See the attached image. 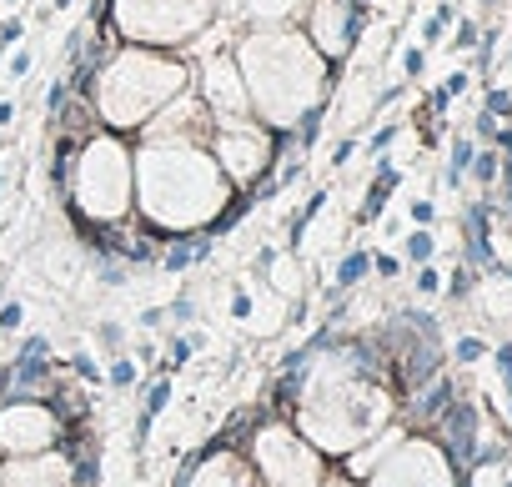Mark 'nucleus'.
Masks as SVG:
<instances>
[{
  "label": "nucleus",
  "mask_w": 512,
  "mask_h": 487,
  "mask_svg": "<svg viewBox=\"0 0 512 487\" xmlns=\"http://www.w3.org/2000/svg\"><path fill=\"white\" fill-rule=\"evenodd\" d=\"M136 166V216L156 236L206 231L231 206V181L221 176L206 141L191 136H151L131 151Z\"/></svg>",
  "instance_id": "f257e3e1"
},
{
  "label": "nucleus",
  "mask_w": 512,
  "mask_h": 487,
  "mask_svg": "<svg viewBox=\"0 0 512 487\" xmlns=\"http://www.w3.org/2000/svg\"><path fill=\"white\" fill-rule=\"evenodd\" d=\"M251 111L272 131H297L312 111H322V86H327V56L302 41L292 26L287 31H251L231 46Z\"/></svg>",
  "instance_id": "f03ea898"
},
{
  "label": "nucleus",
  "mask_w": 512,
  "mask_h": 487,
  "mask_svg": "<svg viewBox=\"0 0 512 487\" xmlns=\"http://www.w3.org/2000/svg\"><path fill=\"white\" fill-rule=\"evenodd\" d=\"M191 86V71L156 51V46H121L106 51V61L91 76V111L101 116L106 131H141L171 96Z\"/></svg>",
  "instance_id": "7ed1b4c3"
},
{
  "label": "nucleus",
  "mask_w": 512,
  "mask_h": 487,
  "mask_svg": "<svg viewBox=\"0 0 512 487\" xmlns=\"http://www.w3.org/2000/svg\"><path fill=\"white\" fill-rule=\"evenodd\" d=\"M66 196L81 226L91 231L116 226L136 211V166H131V146L121 141V131H91L86 141H76Z\"/></svg>",
  "instance_id": "20e7f679"
},
{
  "label": "nucleus",
  "mask_w": 512,
  "mask_h": 487,
  "mask_svg": "<svg viewBox=\"0 0 512 487\" xmlns=\"http://www.w3.org/2000/svg\"><path fill=\"white\" fill-rule=\"evenodd\" d=\"M216 16V0H111V31L131 46H186Z\"/></svg>",
  "instance_id": "39448f33"
},
{
  "label": "nucleus",
  "mask_w": 512,
  "mask_h": 487,
  "mask_svg": "<svg viewBox=\"0 0 512 487\" xmlns=\"http://www.w3.org/2000/svg\"><path fill=\"white\" fill-rule=\"evenodd\" d=\"M246 462L262 487H322V452L282 417H262L246 432Z\"/></svg>",
  "instance_id": "423d86ee"
},
{
  "label": "nucleus",
  "mask_w": 512,
  "mask_h": 487,
  "mask_svg": "<svg viewBox=\"0 0 512 487\" xmlns=\"http://www.w3.org/2000/svg\"><path fill=\"white\" fill-rule=\"evenodd\" d=\"M277 146H282V131L262 126L256 116H241V121H211V136H206V151L216 156L221 176L231 186H251L262 181L277 161Z\"/></svg>",
  "instance_id": "0eeeda50"
},
{
  "label": "nucleus",
  "mask_w": 512,
  "mask_h": 487,
  "mask_svg": "<svg viewBox=\"0 0 512 487\" xmlns=\"http://www.w3.org/2000/svg\"><path fill=\"white\" fill-rule=\"evenodd\" d=\"M71 432H66V417L51 397H11L0 402V457H21V452H46V447H61Z\"/></svg>",
  "instance_id": "6e6552de"
},
{
  "label": "nucleus",
  "mask_w": 512,
  "mask_h": 487,
  "mask_svg": "<svg viewBox=\"0 0 512 487\" xmlns=\"http://www.w3.org/2000/svg\"><path fill=\"white\" fill-rule=\"evenodd\" d=\"M196 96L211 111V121H241V116H251V96H246V81H241V66H236L231 51H211L201 61Z\"/></svg>",
  "instance_id": "1a4fd4ad"
},
{
  "label": "nucleus",
  "mask_w": 512,
  "mask_h": 487,
  "mask_svg": "<svg viewBox=\"0 0 512 487\" xmlns=\"http://www.w3.org/2000/svg\"><path fill=\"white\" fill-rule=\"evenodd\" d=\"M0 487H81L76 482V452L46 447V452L0 457Z\"/></svg>",
  "instance_id": "9d476101"
},
{
  "label": "nucleus",
  "mask_w": 512,
  "mask_h": 487,
  "mask_svg": "<svg viewBox=\"0 0 512 487\" xmlns=\"http://www.w3.org/2000/svg\"><path fill=\"white\" fill-rule=\"evenodd\" d=\"M176 487H262V477L251 472L246 452L231 447V442H211L186 472Z\"/></svg>",
  "instance_id": "9b49d317"
},
{
  "label": "nucleus",
  "mask_w": 512,
  "mask_h": 487,
  "mask_svg": "<svg viewBox=\"0 0 512 487\" xmlns=\"http://www.w3.org/2000/svg\"><path fill=\"white\" fill-rule=\"evenodd\" d=\"M307 41L322 56H347L352 36H357V0H307Z\"/></svg>",
  "instance_id": "f8f14e48"
},
{
  "label": "nucleus",
  "mask_w": 512,
  "mask_h": 487,
  "mask_svg": "<svg viewBox=\"0 0 512 487\" xmlns=\"http://www.w3.org/2000/svg\"><path fill=\"white\" fill-rule=\"evenodd\" d=\"M236 11H241L246 26H256V31H287V26L307 11V0H241Z\"/></svg>",
  "instance_id": "ddd939ff"
},
{
  "label": "nucleus",
  "mask_w": 512,
  "mask_h": 487,
  "mask_svg": "<svg viewBox=\"0 0 512 487\" xmlns=\"http://www.w3.org/2000/svg\"><path fill=\"white\" fill-rule=\"evenodd\" d=\"M206 257H211V236H201V231L166 236V247L156 252V262H161L166 272H186V267H196V262H206Z\"/></svg>",
  "instance_id": "4468645a"
},
{
  "label": "nucleus",
  "mask_w": 512,
  "mask_h": 487,
  "mask_svg": "<svg viewBox=\"0 0 512 487\" xmlns=\"http://www.w3.org/2000/svg\"><path fill=\"white\" fill-rule=\"evenodd\" d=\"M447 442H452V452L462 462L477 457V417H472L467 402H447Z\"/></svg>",
  "instance_id": "2eb2a0df"
},
{
  "label": "nucleus",
  "mask_w": 512,
  "mask_h": 487,
  "mask_svg": "<svg viewBox=\"0 0 512 487\" xmlns=\"http://www.w3.org/2000/svg\"><path fill=\"white\" fill-rule=\"evenodd\" d=\"M136 377H141V362H136L131 352H116V357H111V367H106V382H111L116 392H126Z\"/></svg>",
  "instance_id": "dca6fc26"
},
{
  "label": "nucleus",
  "mask_w": 512,
  "mask_h": 487,
  "mask_svg": "<svg viewBox=\"0 0 512 487\" xmlns=\"http://www.w3.org/2000/svg\"><path fill=\"white\" fill-rule=\"evenodd\" d=\"M367 272H372V257H367V252H347V257H342V267H337V287L347 292V287H357Z\"/></svg>",
  "instance_id": "f3484780"
},
{
  "label": "nucleus",
  "mask_w": 512,
  "mask_h": 487,
  "mask_svg": "<svg viewBox=\"0 0 512 487\" xmlns=\"http://www.w3.org/2000/svg\"><path fill=\"white\" fill-rule=\"evenodd\" d=\"M171 392H176V387H171V377H156V382L146 387V397H141V412H146V417L166 412V407H171Z\"/></svg>",
  "instance_id": "a211bd4d"
},
{
  "label": "nucleus",
  "mask_w": 512,
  "mask_h": 487,
  "mask_svg": "<svg viewBox=\"0 0 512 487\" xmlns=\"http://www.w3.org/2000/svg\"><path fill=\"white\" fill-rule=\"evenodd\" d=\"M251 312H256L251 287H246V282H236V287H231V317H236V322H251Z\"/></svg>",
  "instance_id": "6ab92c4d"
},
{
  "label": "nucleus",
  "mask_w": 512,
  "mask_h": 487,
  "mask_svg": "<svg viewBox=\"0 0 512 487\" xmlns=\"http://www.w3.org/2000/svg\"><path fill=\"white\" fill-rule=\"evenodd\" d=\"M21 327H26V307L6 302V307H0V332H21Z\"/></svg>",
  "instance_id": "aec40b11"
},
{
  "label": "nucleus",
  "mask_w": 512,
  "mask_h": 487,
  "mask_svg": "<svg viewBox=\"0 0 512 487\" xmlns=\"http://www.w3.org/2000/svg\"><path fill=\"white\" fill-rule=\"evenodd\" d=\"M407 257H412V262H427V257H432V236H427V231H412V236H407Z\"/></svg>",
  "instance_id": "412c9836"
},
{
  "label": "nucleus",
  "mask_w": 512,
  "mask_h": 487,
  "mask_svg": "<svg viewBox=\"0 0 512 487\" xmlns=\"http://www.w3.org/2000/svg\"><path fill=\"white\" fill-rule=\"evenodd\" d=\"M96 337H101V347H106L111 357H116V352H121V342H126V332H121L116 322H101V327H96Z\"/></svg>",
  "instance_id": "4be33fe9"
},
{
  "label": "nucleus",
  "mask_w": 512,
  "mask_h": 487,
  "mask_svg": "<svg viewBox=\"0 0 512 487\" xmlns=\"http://www.w3.org/2000/svg\"><path fill=\"white\" fill-rule=\"evenodd\" d=\"M71 367H76V377H81L86 387H96V382H101V372H96V362H91L86 352H76V362H71Z\"/></svg>",
  "instance_id": "5701e85b"
},
{
  "label": "nucleus",
  "mask_w": 512,
  "mask_h": 487,
  "mask_svg": "<svg viewBox=\"0 0 512 487\" xmlns=\"http://www.w3.org/2000/svg\"><path fill=\"white\" fill-rule=\"evenodd\" d=\"M482 352H487V347H482L477 337H462V342H457V362H477Z\"/></svg>",
  "instance_id": "b1692460"
},
{
  "label": "nucleus",
  "mask_w": 512,
  "mask_h": 487,
  "mask_svg": "<svg viewBox=\"0 0 512 487\" xmlns=\"http://www.w3.org/2000/svg\"><path fill=\"white\" fill-rule=\"evenodd\" d=\"M21 31H26V21H16V16H11L6 26H0V51H6V46H16V41H21Z\"/></svg>",
  "instance_id": "393cba45"
},
{
  "label": "nucleus",
  "mask_w": 512,
  "mask_h": 487,
  "mask_svg": "<svg viewBox=\"0 0 512 487\" xmlns=\"http://www.w3.org/2000/svg\"><path fill=\"white\" fill-rule=\"evenodd\" d=\"M21 352H26V357H51V342H46V337H26Z\"/></svg>",
  "instance_id": "a878e982"
},
{
  "label": "nucleus",
  "mask_w": 512,
  "mask_h": 487,
  "mask_svg": "<svg viewBox=\"0 0 512 487\" xmlns=\"http://www.w3.org/2000/svg\"><path fill=\"white\" fill-rule=\"evenodd\" d=\"M497 367H502V382L512 392V347H497Z\"/></svg>",
  "instance_id": "bb28decb"
},
{
  "label": "nucleus",
  "mask_w": 512,
  "mask_h": 487,
  "mask_svg": "<svg viewBox=\"0 0 512 487\" xmlns=\"http://www.w3.org/2000/svg\"><path fill=\"white\" fill-rule=\"evenodd\" d=\"M26 71H31V51H16L11 56V76H26Z\"/></svg>",
  "instance_id": "cd10ccee"
},
{
  "label": "nucleus",
  "mask_w": 512,
  "mask_h": 487,
  "mask_svg": "<svg viewBox=\"0 0 512 487\" xmlns=\"http://www.w3.org/2000/svg\"><path fill=\"white\" fill-rule=\"evenodd\" d=\"M372 267H377L382 277H397V257H372Z\"/></svg>",
  "instance_id": "c85d7f7f"
},
{
  "label": "nucleus",
  "mask_w": 512,
  "mask_h": 487,
  "mask_svg": "<svg viewBox=\"0 0 512 487\" xmlns=\"http://www.w3.org/2000/svg\"><path fill=\"white\" fill-rule=\"evenodd\" d=\"M417 287H422V292H437V287H442V277H437V272H422V277H417Z\"/></svg>",
  "instance_id": "c756f323"
},
{
  "label": "nucleus",
  "mask_w": 512,
  "mask_h": 487,
  "mask_svg": "<svg viewBox=\"0 0 512 487\" xmlns=\"http://www.w3.org/2000/svg\"><path fill=\"white\" fill-rule=\"evenodd\" d=\"M16 121V101H0V126H11Z\"/></svg>",
  "instance_id": "7c9ffc66"
},
{
  "label": "nucleus",
  "mask_w": 512,
  "mask_h": 487,
  "mask_svg": "<svg viewBox=\"0 0 512 487\" xmlns=\"http://www.w3.org/2000/svg\"><path fill=\"white\" fill-rule=\"evenodd\" d=\"M66 6H71V0H56V11H66Z\"/></svg>",
  "instance_id": "2f4dec72"
}]
</instances>
